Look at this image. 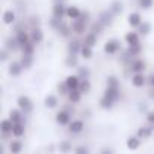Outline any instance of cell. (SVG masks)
<instances>
[{
    "label": "cell",
    "mask_w": 154,
    "mask_h": 154,
    "mask_svg": "<svg viewBox=\"0 0 154 154\" xmlns=\"http://www.w3.org/2000/svg\"><path fill=\"white\" fill-rule=\"evenodd\" d=\"M71 23V27H72V32L75 35H85L88 30H89V26L92 23L91 20V12L89 11H83L82 15L75 20H69Z\"/></svg>",
    "instance_id": "1"
},
{
    "label": "cell",
    "mask_w": 154,
    "mask_h": 154,
    "mask_svg": "<svg viewBox=\"0 0 154 154\" xmlns=\"http://www.w3.org/2000/svg\"><path fill=\"white\" fill-rule=\"evenodd\" d=\"M122 50V45H121V41L118 38H109L104 45H103V51L104 54L107 56H115V54H119V51Z\"/></svg>",
    "instance_id": "2"
},
{
    "label": "cell",
    "mask_w": 154,
    "mask_h": 154,
    "mask_svg": "<svg viewBox=\"0 0 154 154\" xmlns=\"http://www.w3.org/2000/svg\"><path fill=\"white\" fill-rule=\"evenodd\" d=\"M72 115H74V113H72L69 109H66V107L63 106L60 110L56 112L54 121H56V124L60 125V127H68V124L72 121Z\"/></svg>",
    "instance_id": "3"
},
{
    "label": "cell",
    "mask_w": 154,
    "mask_h": 154,
    "mask_svg": "<svg viewBox=\"0 0 154 154\" xmlns=\"http://www.w3.org/2000/svg\"><path fill=\"white\" fill-rule=\"evenodd\" d=\"M146 68H148V63H146V60L142 59L140 56H139V57H134V59L130 62V65L127 66V69H128L131 74H134V72H146Z\"/></svg>",
    "instance_id": "4"
},
{
    "label": "cell",
    "mask_w": 154,
    "mask_h": 154,
    "mask_svg": "<svg viewBox=\"0 0 154 154\" xmlns=\"http://www.w3.org/2000/svg\"><path fill=\"white\" fill-rule=\"evenodd\" d=\"M17 106H18L26 115H29V113L33 112V101H32V98H30L29 95H20V97L17 98Z\"/></svg>",
    "instance_id": "5"
},
{
    "label": "cell",
    "mask_w": 154,
    "mask_h": 154,
    "mask_svg": "<svg viewBox=\"0 0 154 154\" xmlns=\"http://www.w3.org/2000/svg\"><path fill=\"white\" fill-rule=\"evenodd\" d=\"M130 83L133 88H137V89L145 88L148 85V77L145 75V72H134L130 77Z\"/></svg>",
    "instance_id": "6"
},
{
    "label": "cell",
    "mask_w": 154,
    "mask_h": 154,
    "mask_svg": "<svg viewBox=\"0 0 154 154\" xmlns=\"http://www.w3.org/2000/svg\"><path fill=\"white\" fill-rule=\"evenodd\" d=\"M82 45H83V41H80L79 38H69L68 39V45H66V53L68 54H79L80 56Z\"/></svg>",
    "instance_id": "7"
},
{
    "label": "cell",
    "mask_w": 154,
    "mask_h": 154,
    "mask_svg": "<svg viewBox=\"0 0 154 154\" xmlns=\"http://www.w3.org/2000/svg\"><path fill=\"white\" fill-rule=\"evenodd\" d=\"M85 131V121L83 119H72L68 124V133L75 136V134H80Z\"/></svg>",
    "instance_id": "8"
},
{
    "label": "cell",
    "mask_w": 154,
    "mask_h": 154,
    "mask_svg": "<svg viewBox=\"0 0 154 154\" xmlns=\"http://www.w3.org/2000/svg\"><path fill=\"white\" fill-rule=\"evenodd\" d=\"M24 71H26V69H24V66L21 65L20 59H18V60H11L9 65H8V74H9L11 77H20Z\"/></svg>",
    "instance_id": "9"
},
{
    "label": "cell",
    "mask_w": 154,
    "mask_h": 154,
    "mask_svg": "<svg viewBox=\"0 0 154 154\" xmlns=\"http://www.w3.org/2000/svg\"><path fill=\"white\" fill-rule=\"evenodd\" d=\"M24 149V142L21 140V137H12L8 142V151L11 154H20Z\"/></svg>",
    "instance_id": "10"
},
{
    "label": "cell",
    "mask_w": 154,
    "mask_h": 154,
    "mask_svg": "<svg viewBox=\"0 0 154 154\" xmlns=\"http://www.w3.org/2000/svg\"><path fill=\"white\" fill-rule=\"evenodd\" d=\"M142 21H143V18H142L140 12H137V11H131V12L127 15V24H128L131 29H137Z\"/></svg>",
    "instance_id": "11"
},
{
    "label": "cell",
    "mask_w": 154,
    "mask_h": 154,
    "mask_svg": "<svg viewBox=\"0 0 154 154\" xmlns=\"http://www.w3.org/2000/svg\"><path fill=\"white\" fill-rule=\"evenodd\" d=\"M29 32H30V41H32V42H35L36 45H39V44L44 41V38H45L44 30L41 29V26L30 27V29H29Z\"/></svg>",
    "instance_id": "12"
},
{
    "label": "cell",
    "mask_w": 154,
    "mask_h": 154,
    "mask_svg": "<svg viewBox=\"0 0 154 154\" xmlns=\"http://www.w3.org/2000/svg\"><path fill=\"white\" fill-rule=\"evenodd\" d=\"M2 21H3L5 26H14V24L18 21L15 11H14V9H6V11H3V14H2Z\"/></svg>",
    "instance_id": "13"
},
{
    "label": "cell",
    "mask_w": 154,
    "mask_h": 154,
    "mask_svg": "<svg viewBox=\"0 0 154 154\" xmlns=\"http://www.w3.org/2000/svg\"><path fill=\"white\" fill-rule=\"evenodd\" d=\"M97 20H98V21H101L106 27H110V26L113 24V21H115V15H113L109 9H106V11H101V12L98 14Z\"/></svg>",
    "instance_id": "14"
},
{
    "label": "cell",
    "mask_w": 154,
    "mask_h": 154,
    "mask_svg": "<svg viewBox=\"0 0 154 154\" xmlns=\"http://www.w3.org/2000/svg\"><path fill=\"white\" fill-rule=\"evenodd\" d=\"M51 15L59 17V18H66V5H65V2L53 3V6H51Z\"/></svg>",
    "instance_id": "15"
},
{
    "label": "cell",
    "mask_w": 154,
    "mask_h": 154,
    "mask_svg": "<svg viewBox=\"0 0 154 154\" xmlns=\"http://www.w3.org/2000/svg\"><path fill=\"white\" fill-rule=\"evenodd\" d=\"M140 33L136 30V29H131V30H128L125 35H124V42L127 44V45H131V44H137V42H140Z\"/></svg>",
    "instance_id": "16"
},
{
    "label": "cell",
    "mask_w": 154,
    "mask_h": 154,
    "mask_svg": "<svg viewBox=\"0 0 154 154\" xmlns=\"http://www.w3.org/2000/svg\"><path fill=\"white\" fill-rule=\"evenodd\" d=\"M3 47H6L8 50H11L12 53H15V51H20V44H18V41H17V36H15V33L14 35H9V36H6V39H5V42H3Z\"/></svg>",
    "instance_id": "17"
},
{
    "label": "cell",
    "mask_w": 154,
    "mask_h": 154,
    "mask_svg": "<svg viewBox=\"0 0 154 154\" xmlns=\"http://www.w3.org/2000/svg\"><path fill=\"white\" fill-rule=\"evenodd\" d=\"M104 95H107L109 98H112L115 103H118V101H121V98H122V92H121V88H112V86H106L104 88V92H103Z\"/></svg>",
    "instance_id": "18"
},
{
    "label": "cell",
    "mask_w": 154,
    "mask_h": 154,
    "mask_svg": "<svg viewBox=\"0 0 154 154\" xmlns=\"http://www.w3.org/2000/svg\"><path fill=\"white\" fill-rule=\"evenodd\" d=\"M59 106V95L56 94H47L44 97V107L48 110H53Z\"/></svg>",
    "instance_id": "19"
},
{
    "label": "cell",
    "mask_w": 154,
    "mask_h": 154,
    "mask_svg": "<svg viewBox=\"0 0 154 154\" xmlns=\"http://www.w3.org/2000/svg\"><path fill=\"white\" fill-rule=\"evenodd\" d=\"M142 140L143 139H140L137 134H131V136H128L127 139H125V145H127V148L130 149V151H137L139 148H140V145H142Z\"/></svg>",
    "instance_id": "20"
},
{
    "label": "cell",
    "mask_w": 154,
    "mask_h": 154,
    "mask_svg": "<svg viewBox=\"0 0 154 154\" xmlns=\"http://www.w3.org/2000/svg\"><path fill=\"white\" fill-rule=\"evenodd\" d=\"M152 133H154V125L152 124H148V122H146V125H140L137 128V131H136V134L140 139H149L152 136Z\"/></svg>",
    "instance_id": "21"
},
{
    "label": "cell",
    "mask_w": 154,
    "mask_h": 154,
    "mask_svg": "<svg viewBox=\"0 0 154 154\" xmlns=\"http://www.w3.org/2000/svg\"><path fill=\"white\" fill-rule=\"evenodd\" d=\"M80 82H82V79H80L79 74H69V75L65 77V83H66V86L69 88V91H71V89H79Z\"/></svg>",
    "instance_id": "22"
},
{
    "label": "cell",
    "mask_w": 154,
    "mask_h": 154,
    "mask_svg": "<svg viewBox=\"0 0 154 154\" xmlns=\"http://www.w3.org/2000/svg\"><path fill=\"white\" fill-rule=\"evenodd\" d=\"M83 95H85V94H83L80 89H71V91L68 92V95H66V101L71 103V104H79V103L82 101Z\"/></svg>",
    "instance_id": "23"
},
{
    "label": "cell",
    "mask_w": 154,
    "mask_h": 154,
    "mask_svg": "<svg viewBox=\"0 0 154 154\" xmlns=\"http://www.w3.org/2000/svg\"><path fill=\"white\" fill-rule=\"evenodd\" d=\"M56 33H57L60 38L69 39V38H71V35L74 33V32H72V27H71V23H66V21H63V23L60 24V27L56 30Z\"/></svg>",
    "instance_id": "24"
},
{
    "label": "cell",
    "mask_w": 154,
    "mask_h": 154,
    "mask_svg": "<svg viewBox=\"0 0 154 154\" xmlns=\"http://www.w3.org/2000/svg\"><path fill=\"white\" fill-rule=\"evenodd\" d=\"M15 33V36H17V41H18V44H20V47H23V45H26L27 42H30V32H29V29H21V30H17V32H14ZM21 50V48H20Z\"/></svg>",
    "instance_id": "25"
},
{
    "label": "cell",
    "mask_w": 154,
    "mask_h": 154,
    "mask_svg": "<svg viewBox=\"0 0 154 154\" xmlns=\"http://www.w3.org/2000/svg\"><path fill=\"white\" fill-rule=\"evenodd\" d=\"M9 118L12 119L14 124H15V122H26V113H24L20 107L11 109V110H9Z\"/></svg>",
    "instance_id": "26"
},
{
    "label": "cell",
    "mask_w": 154,
    "mask_h": 154,
    "mask_svg": "<svg viewBox=\"0 0 154 154\" xmlns=\"http://www.w3.org/2000/svg\"><path fill=\"white\" fill-rule=\"evenodd\" d=\"M107 9H109L115 17H118V15H121V14L124 12V2H121V0H112Z\"/></svg>",
    "instance_id": "27"
},
{
    "label": "cell",
    "mask_w": 154,
    "mask_h": 154,
    "mask_svg": "<svg viewBox=\"0 0 154 154\" xmlns=\"http://www.w3.org/2000/svg\"><path fill=\"white\" fill-rule=\"evenodd\" d=\"M83 9H80L77 5H68L66 6V18L68 20H75L82 15Z\"/></svg>",
    "instance_id": "28"
},
{
    "label": "cell",
    "mask_w": 154,
    "mask_h": 154,
    "mask_svg": "<svg viewBox=\"0 0 154 154\" xmlns=\"http://www.w3.org/2000/svg\"><path fill=\"white\" fill-rule=\"evenodd\" d=\"M83 44H86V45H89V47H95L97 45V41H98V35L97 33H94V32H86L85 35H83Z\"/></svg>",
    "instance_id": "29"
},
{
    "label": "cell",
    "mask_w": 154,
    "mask_h": 154,
    "mask_svg": "<svg viewBox=\"0 0 154 154\" xmlns=\"http://www.w3.org/2000/svg\"><path fill=\"white\" fill-rule=\"evenodd\" d=\"M116 103L112 100V98H109L107 95H101V98H100V101H98V106L103 109V110H112L113 109V106H115Z\"/></svg>",
    "instance_id": "30"
},
{
    "label": "cell",
    "mask_w": 154,
    "mask_h": 154,
    "mask_svg": "<svg viewBox=\"0 0 154 154\" xmlns=\"http://www.w3.org/2000/svg\"><path fill=\"white\" fill-rule=\"evenodd\" d=\"M57 151L62 152V154H68L71 151H74V146H72V142L68 140V139H63L57 143Z\"/></svg>",
    "instance_id": "31"
},
{
    "label": "cell",
    "mask_w": 154,
    "mask_h": 154,
    "mask_svg": "<svg viewBox=\"0 0 154 154\" xmlns=\"http://www.w3.org/2000/svg\"><path fill=\"white\" fill-rule=\"evenodd\" d=\"M63 63H65V66L69 68V69L77 68V66H79V54H66Z\"/></svg>",
    "instance_id": "32"
},
{
    "label": "cell",
    "mask_w": 154,
    "mask_h": 154,
    "mask_svg": "<svg viewBox=\"0 0 154 154\" xmlns=\"http://www.w3.org/2000/svg\"><path fill=\"white\" fill-rule=\"evenodd\" d=\"M127 51H128V54L134 59V57H139V56L142 54L143 47H142L140 42H137V44H131V45H127Z\"/></svg>",
    "instance_id": "33"
},
{
    "label": "cell",
    "mask_w": 154,
    "mask_h": 154,
    "mask_svg": "<svg viewBox=\"0 0 154 154\" xmlns=\"http://www.w3.org/2000/svg\"><path fill=\"white\" fill-rule=\"evenodd\" d=\"M35 54H26V53H21V57H20V62L21 65L24 66V69H30L35 63Z\"/></svg>",
    "instance_id": "34"
},
{
    "label": "cell",
    "mask_w": 154,
    "mask_h": 154,
    "mask_svg": "<svg viewBox=\"0 0 154 154\" xmlns=\"http://www.w3.org/2000/svg\"><path fill=\"white\" fill-rule=\"evenodd\" d=\"M26 134V122H15L12 128V136L14 137H23Z\"/></svg>",
    "instance_id": "35"
},
{
    "label": "cell",
    "mask_w": 154,
    "mask_h": 154,
    "mask_svg": "<svg viewBox=\"0 0 154 154\" xmlns=\"http://www.w3.org/2000/svg\"><path fill=\"white\" fill-rule=\"evenodd\" d=\"M12 128H14V122L11 118H5L0 122V133H12Z\"/></svg>",
    "instance_id": "36"
},
{
    "label": "cell",
    "mask_w": 154,
    "mask_h": 154,
    "mask_svg": "<svg viewBox=\"0 0 154 154\" xmlns=\"http://www.w3.org/2000/svg\"><path fill=\"white\" fill-rule=\"evenodd\" d=\"M136 30L140 33V36H148V35L151 33V30H152V24H151L149 21H145V20H143Z\"/></svg>",
    "instance_id": "37"
},
{
    "label": "cell",
    "mask_w": 154,
    "mask_h": 154,
    "mask_svg": "<svg viewBox=\"0 0 154 154\" xmlns=\"http://www.w3.org/2000/svg\"><path fill=\"white\" fill-rule=\"evenodd\" d=\"M80 57L85 59V60H91L94 57V47H89V45L83 44L82 50H80Z\"/></svg>",
    "instance_id": "38"
},
{
    "label": "cell",
    "mask_w": 154,
    "mask_h": 154,
    "mask_svg": "<svg viewBox=\"0 0 154 154\" xmlns=\"http://www.w3.org/2000/svg\"><path fill=\"white\" fill-rule=\"evenodd\" d=\"M106 29H107V27H106L101 21H98V20L92 21V23H91V26H89V32H94V33H97V35H101Z\"/></svg>",
    "instance_id": "39"
},
{
    "label": "cell",
    "mask_w": 154,
    "mask_h": 154,
    "mask_svg": "<svg viewBox=\"0 0 154 154\" xmlns=\"http://www.w3.org/2000/svg\"><path fill=\"white\" fill-rule=\"evenodd\" d=\"M106 86H112V88H121V80L119 77L115 74H110L106 77Z\"/></svg>",
    "instance_id": "40"
},
{
    "label": "cell",
    "mask_w": 154,
    "mask_h": 154,
    "mask_svg": "<svg viewBox=\"0 0 154 154\" xmlns=\"http://www.w3.org/2000/svg\"><path fill=\"white\" fill-rule=\"evenodd\" d=\"M65 21V18H59V17H54V15H51L50 17V20H48V27L51 29V30H57L59 27H60V24Z\"/></svg>",
    "instance_id": "41"
},
{
    "label": "cell",
    "mask_w": 154,
    "mask_h": 154,
    "mask_svg": "<svg viewBox=\"0 0 154 154\" xmlns=\"http://www.w3.org/2000/svg\"><path fill=\"white\" fill-rule=\"evenodd\" d=\"M118 60H119V63L128 66L130 62L133 60V57L128 54V51H127V48H125V50H121V51H119V57H118Z\"/></svg>",
    "instance_id": "42"
},
{
    "label": "cell",
    "mask_w": 154,
    "mask_h": 154,
    "mask_svg": "<svg viewBox=\"0 0 154 154\" xmlns=\"http://www.w3.org/2000/svg\"><path fill=\"white\" fill-rule=\"evenodd\" d=\"M79 89H80L85 95L89 94L91 89H92V83H91V80H89V79H82V82H80V85H79Z\"/></svg>",
    "instance_id": "43"
},
{
    "label": "cell",
    "mask_w": 154,
    "mask_h": 154,
    "mask_svg": "<svg viewBox=\"0 0 154 154\" xmlns=\"http://www.w3.org/2000/svg\"><path fill=\"white\" fill-rule=\"evenodd\" d=\"M77 74L80 75V79H89L91 77V69H89V66L79 65L77 66Z\"/></svg>",
    "instance_id": "44"
},
{
    "label": "cell",
    "mask_w": 154,
    "mask_h": 154,
    "mask_svg": "<svg viewBox=\"0 0 154 154\" xmlns=\"http://www.w3.org/2000/svg\"><path fill=\"white\" fill-rule=\"evenodd\" d=\"M56 91H57V95H60V97H66L68 92H69V88L66 86V83H65V80H63V82H59V83H57Z\"/></svg>",
    "instance_id": "45"
},
{
    "label": "cell",
    "mask_w": 154,
    "mask_h": 154,
    "mask_svg": "<svg viewBox=\"0 0 154 154\" xmlns=\"http://www.w3.org/2000/svg\"><path fill=\"white\" fill-rule=\"evenodd\" d=\"M137 6L142 11H149L154 6V0H137Z\"/></svg>",
    "instance_id": "46"
},
{
    "label": "cell",
    "mask_w": 154,
    "mask_h": 154,
    "mask_svg": "<svg viewBox=\"0 0 154 154\" xmlns=\"http://www.w3.org/2000/svg\"><path fill=\"white\" fill-rule=\"evenodd\" d=\"M35 50H36V44L30 41V42H27L26 45H23L20 51H21V53H26V54H35Z\"/></svg>",
    "instance_id": "47"
},
{
    "label": "cell",
    "mask_w": 154,
    "mask_h": 154,
    "mask_svg": "<svg viewBox=\"0 0 154 154\" xmlns=\"http://www.w3.org/2000/svg\"><path fill=\"white\" fill-rule=\"evenodd\" d=\"M27 24H29V29L30 27H36V26H39L41 24V18L38 17V15H30L29 17V20H27Z\"/></svg>",
    "instance_id": "48"
},
{
    "label": "cell",
    "mask_w": 154,
    "mask_h": 154,
    "mask_svg": "<svg viewBox=\"0 0 154 154\" xmlns=\"http://www.w3.org/2000/svg\"><path fill=\"white\" fill-rule=\"evenodd\" d=\"M11 54H12V51L8 50L6 47H3L2 50H0V60H2V62H8L9 57H11Z\"/></svg>",
    "instance_id": "49"
},
{
    "label": "cell",
    "mask_w": 154,
    "mask_h": 154,
    "mask_svg": "<svg viewBox=\"0 0 154 154\" xmlns=\"http://www.w3.org/2000/svg\"><path fill=\"white\" fill-rule=\"evenodd\" d=\"M91 149L88 148V146H85V145H80V146H75L74 148V152H79V154H88Z\"/></svg>",
    "instance_id": "50"
},
{
    "label": "cell",
    "mask_w": 154,
    "mask_h": 154,
    "mask_svg": "<svg viewBox=\"0 0 154 154\" xmlns=\"http://www.w3.org/2000/svg\"><path fill=\"white\" fill-rule=\"evenodd\" d=\"M145 119H146L148 124H152L154 125V110H148L145 113Z\"/></svg>",
    "instance_id": "51"
},
{
    "label": "cell",
    "mask_w": 154,
    "mask_h": 154,
    "mask_svg": "<svg viewBox=\"0 0 154 154\" xmlns=\"http://www.w3.org/2000/svg\"><path fill=\"white\" fill-rule=\"evenodd\" d=\"M100 152H101V154H107V152H115V149H113L112 146H104V148L100 149Z\"/></svg>",
    "instance_id": "52"
},
{
    "label": "cell",
    "mask_w": 154,
    "mask_h": 154,
    "mask_svg": "<svg viewBox=\"0 0 154 154\" xmlns=\"http://www.w3.org/2000/svg\"><path fill=\"white\" fill-rule=\"evenodd\" d=\"M137 110H139L140 113H146V112H148V110H146V104H145V103H139Z\"/></svg>",
    "instance_id": "53"
},
{
    "label": "cell",
    "mask_w": 154,
    "mask_h": 154,
    "mask_svg": "<svg viewBox=\"0 0 154 154\" xmlns=\"http://www.w3.org/2000/svg\"><path fill=\"white\" fill-rule=\"evenodd\" d=\"M148 85H149L151 88H154V72L148 77Z\"/></svg>",
    "instance_id": "54"
},
{
    "label": "cell",
    "mask_w": 154,
    "mask_h": 154,
    "mask_svg": "<svg viewBox=\"0 0 154 154\" xmlns=\"http://www.w3.org/2000/svg\"><path fill=\"white\" fill-rule=\"evenodd\" d=\"M59 2H65V0H53V3H59Z\"/></svg>",
    "instance_id": "55"
},
{
    "label": "cell",
    "mask_w": 154,
    "mask_h": 154,
    "mask_svg": "<svg viewBox=\"0 0 154 154\" xmlns=\"http://www.w3.org/2000/svg\"><path fill=\"white\" fill-rule=\"evenodd\" d=\"M152 98H154V92H152Z\"/></svg>",
    "instance_id": "56"
}]
</instances>
